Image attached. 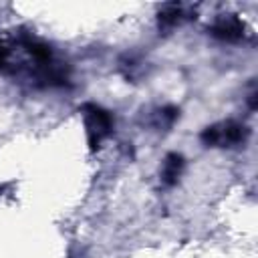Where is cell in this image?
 <instances>
[{
    "mask_svg": "<svg viewBox=\"0 0 258 258\" xmlns=\"http://www.w3.org/2000/svg\"><path fill=\"white\" fill-rule=\"evenodd\" d=\"M81 113H83V119H85V129H87L91 151H95L113 133V117L107 109H103L101 105H95V103L83 105Z\"/></svg>",
    "mask_w": 258,
    "mask_h": 258,
    "instance_id": "1",
    "label": "cell"
},
{
    "mask_svg": "<svg viewBox=\"0 0 258 258\" xmlns=\"http://www.w3.org/2000/svg\"><path fill=\"white\" fill-rule=\"evenodd\" d=\"M202 143L208 147H234L248 139V127L238 121H220L206 127L200 135Z\"/></svg>",
    "mask_w": 258,
    "mask_h": 258,
    "instance_id": "2",
    "label": "cell"
},
{
    "mask_svg": "<svg viewBox=\"0 0 258 258\" xmlns=\"http://www.w3.org/2000/svg\"><path fill=\"white\" fill-rule=\"evenodd\" d=\"M210 32H212L216 38H220V40L236 42V40H240V38L244 36V24H242L234 14H224V16H220V18L212 24Z\"/></svg>",
    "mask_w": 258,
    "mask_h": 258,
    "instance_id": "3",
    "label": "cell"
},
{
    "mask_svg": "<svg viewBox=\"0 0 258 258\" xmlns=\"http://www.w3.org/2000/svg\"><path fill=\"white\" fill-rule=\"evenodd\" d=\"M183 165H185V161H183V155L181 153H175V151L173 153H167L165 159H163V163H161V171H159L161 183L163 185L177 183V179H179V175L183 171Z\"/></svg>",
    "mask_w": 258,
    "mask_h": 258,
    "instance_id": "4",
    "label": "cell"
},
{
    "mask_svg": "<svg viewBox=\"0 0 258 258\" xmlns=\"http://www.w3.org/2000/svg\"><path fill=\"white\" fill-rule=\"evenodd\" d=\"M159 26L163 28H173V26H179L183 20L191 18L187 12H185V6L181 4H165L161 10H159Z\"/></svg>",
    "mask_w": 258,
    "mask_h": 258,
    "instance_id": "5",
    "label": "cell"
},
{
    "mask_svg": "<svg viewBox=\"0 0 258 258\" xmlns=\"http://www.w3.org/2000/svg\"><path fill=\"white\" fill-rule=\"evenodd\" d=\"M179 115V109L175 107H163V109H157L155 111V127H171L173 121L177 119Z\"/></svg>",
    "mask_w": 258,
    "mask_h": 258,
    "instance_id": "6",
    "label": "cell"
},
{
    "mask_svg": "<svg viewBox=\"0 0 258 258\" xmlns=\"http://www.w3.org/2000/svg\"><path fill=\"white\" fill-rule=\"evenodd\" d=\"M6 64H8V48H4L0 42V69H4Z\"/></svg>",
    "mask_w": 258,
    "mask_h": 258,
    "instance_id": "7",
    "label": "cell"
}]
</instances>
